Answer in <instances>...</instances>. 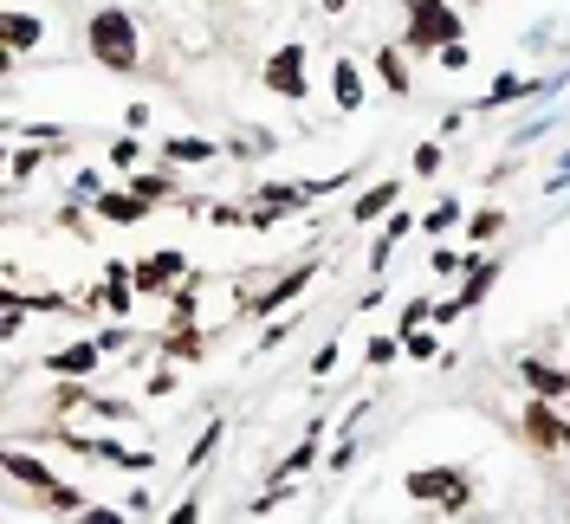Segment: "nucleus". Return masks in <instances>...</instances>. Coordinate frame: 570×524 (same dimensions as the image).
<instances>
[{"mask_svg": "<svg viewBox=\"0 0 570 524\" xmlns=\"http://www.w3.org/2000/svg\"><path fill=\"white\" fill-rule=\"evenodd\" d=\"M499 227H506V208H480L473 214V240H493Z\"/></svg>", "mask_w": 570, "mask_h": 524, "instance_id": "nucleus-24", "label": "nucleus"}, {"mask_svg": "<svg viewBox=\"0 0 570 524\" xmlns=\"http://www.w3.org/2000/svg\"><path fill=\"white\" fill-rule=\"evenodd\" d=\"M111 227H137V220H149V201L137 195V188H98V201H91Z\"/></svg>", "mask_w": 570, "mask_h": 524, "instance_id": "nucleus-7", "label": "nucleus"}, {"mask_svg": "<svg viewBox=\"0 0 570 524\" xmlns=\"http://www.w3.org/2000/svg\"><path fill=\"white\" fill-rule=\"evenodd\" d=\"M428 317H434V305H428V298H409V305H402V330L428 324Z\"/></svg>", "mask_w": 570, "mask_h": 524, "instance_id": "nucleus-28", "label": "nucleus"}, {"mask_svg": "<svg viewBox=\"0 0 570 524\" xmlns=\"http://www.w3.org/2000/svg\"><path fill=\"white\" fill-rule=\"evenodd\" d=\"M467 259L473 253H447V246H441V253H434V272H454V266H467Z\"/></svg>", "mask_w": 570, "mask_h": 524, "instance_id": "nucleus-35", "label": "nucleus"}, {"mask_svg": "<svg viewBox=\"0 0 570 524\" xmlns=\"http://www.w3.org/2000/svg\"><path fill=\"white\" fill-rule=\"evenodd\" d=\"M525 440H532L538 453H564V447H570V421L558 415V402H551V395L525 402Z\"/></svg>", "mask_w": 570, "mask_h": 524, "instance_id": "nucleus-4", "label": "nucleus"}, {"mask_svg": "<svg viewBox=\"0 0 570 524\" xmlns=\"http://www.w3.org/2000/svg\"><path fill=\"white\" fill-rule=\"evenodd\" d=\"M201 518V499H195V492H188V499L182 505H175V512H169V524H195Z\"/></svg>", "mask_w": 570, "mask_h": 524, "instance_id": "nucleus-31", "label": "nucleus"}, {"mask_svg": "<svg viewBox=\"0 0 570 524\" xmlns=\"http://www.w3.org/2000/svg\"><path fill=\"white\" fill-rule=\"evenodd\" d=\"M331 369H337V343H324V350L311 356V376H331Z\"/></svg>", "mask_w": 570, "mask_h": 524, "instance_id": "nucleus-32", "label": "nucleus"}, {"mask_svg": "<svg viewBox=\"0 0 570 524\" xmlns=\"http://www.w3.org/2000/svg\"><path fill=\"white\" fill-rule=\"evenodd\" d=\"M266 91L285 104H298L311 91V72H305V46H279L273 59H266Z\"/></svg>", "mask_w": 570, "mask_h": 524, "instance_id": "nucleus-3", "label": "nucleus"}, {"mask_svg": "<svg viewBox=\"0 0 570 524\" xmlns=\"http://www.w3.org/2000/svg\"><path fill=\"white\" fill-rule=\"evenodd\" d=\"M331 85H337V110H363V72H357V59H337Z\"/></svg>", "mask_w": 570, "mask_h": 524, "instance_id": "nucleus-14", "label": "nucleus"}, {"mask_svg": "<svg viewBox=\"0 0 570 524\" xmlns=\"http://www.w3.org/2000/svg\"><path fill=\"white\" fill-rule=\"evenodd\" d=\"M409 227H415V214H409V208H389V220H383V240L370 246V272H383V266H389V253H396V246L409 240Z\"/></svg>", "mask_w": 570, "mask_h": 524, "instance_id": "nucleus-12", "label": "nucleus"}, {"mask_svg": "<svg viewBox=\"0 0 570 524\" xmlns=\"http://www.w3.org/2000/svg\"><path fill=\"white\" fill-rule=\"evenodd\" d=\"M98 363H104V337H98V343H72V350L46 356V369H52V376H91Z\"/></svg>", "mask_w": 570, "mask_h": 524, "instance_id": "nucleus-11", "label": "nucleus"}, {"mask_svg": "<svg viewBox=\"0 0 570 524\" xmlns=\"http://www.w3.org/2000/svg\"><path fill=\"white\" fill-rule=\"evenodd\" d=\"M162 149H169V162H214V143H208V136H169Z\"/></svg>", "mask_w": 570, "mask_h": 524, "instance_id": "nucleus-17", "label": "nucleus"}, {"mask_svg": "<svg viewBox=\"0 0 570 524\" xmlns=\"http://www.w3.org/2000/svg\"><path fill=\"white\" fill-rule=\"evenodd\" d=\"M214 447H221V421H214V427H208V434H201V440H195V447H188V466H201V460H208V453H214Z\"/></svg>", "mask_w": 570, "mask_h": 524, "instance_id": "nucleus-27", "label": "nucleus"}, {"mask_svg": "<svg viewBox=\"0 0 570 524\" xmlns=\"http://www.w3.org/2000/svg\"><path fill=\"white\" fill-rule=\"evenodd\" d=\"M7 473L20 479V486H33V492H52V486H59V479H52L39 460H26V453H7Z\"/></svg>", "mask_w": 570, "mask_h": 524, "instance_id": "nucleus-16", "label": "nucleus"}, {"mask_svg": "<svg viewBox=\"0 0 570 524\" xmlns=\"http://www.w3.org/2000/svg\"><path fill=\"white\" fill-rule=\"evenodd\" d=\"M519 382L532 395H551V402H570V376L558 363H538V356H519Z\"/></svg>", "mask_w": 570, "mask_h": 524, "instance_id": "nucleus-8", "label": "nucleus"}, {"mask_svg": "<svg viewBox=\"0 0 570 524\" xmlns=\"http://www.w3.org/2000/svg\"><path fill=\"white\" fill-rule=\"evenodd\" d=\"M454 220H460V201H441V208H434V214H428V233H441V227H454Z\"/></svg>", "mask_w": 570, "mask_h": 524, "instance_id": "nucleus-30", "label": "nucleus"}, {"mask_svg": "<svg viewBox=\"0 0 570 524\" xmlns=\"http://www.w3.org/2000/svg\"><path fill=\"white\" fill-rule=\"evenodd\" d=\"M350 466H357V447H350V440H344V447L331 453V473H350Z\"/></svg>", "mask_w": 570, "mask_h": 524, "instance_id": "nucleus-33", "label": "nucleus"}, {"mask_svg": "<svg viewBox=\"0 0 570 524\" xmlns=\"http://www.w3.org/2000/svg\"><path fill=\"white\" fill-rule=\"evenodd\" d=\"M376 65H383L389 91H409V65H402V52H396V46H383V59H376Z\"/></svg>", "mask_w": 570, "mask_h": 524, "instance_id": "nucleus-21", "label": "nucleus"}, {"mask_svg": "<svg viewBox=\"0 0 570 524\" xmlns=\"http://www.w3.org/2000/svg\"><path fill=\"white\" fill-rule=\"evenodd\" d=\"M396 195H402V182H376L370 195H357V201H350V214H357V227H370V220H383L389 208H396Z\"/></svg>", "mask_w": 570, "mask_h": 524, "instance_id": "nucleus-13", "label": "nucleus"}, {"mask_svg": "<svg viewBox=\"0 0 570 524\" xmlns=\"http://www.w3.org/2000/svg\"><path fill=\"white\" fill-rule=\"evenodd\" d=\"M311 460H318V427H311V434H305V447H298V453H292V460H285V466H279V479H298V473H305V466H311Z\"/></svg>", "mask_w": 570, "mask_h": 524, "instance_id": "nucleus-20", "label": "nucleus"}, {"mask_svg": "<svg viewBox=\"0 0 570 524\" xmlns=\"http://www.w3.org/2000/svg\"><path fill=\"white\" fill-rule=\"evenodd\" d=\"M441 65H447V72H460V65H467V46H460V39H454V46H441Z\"/></svg>", "mask_w": 570, "mask_h": 524, "instance_id": "nucleus-34", "label": "nucleus"}, {"mask_svg": "<svg viewBox=\"0 0 570 524\" xmlns=\"http://www.w3.org/2000/svg\"><path fill=\"white\" fill-rule=\"evenodd\" d=\"M111 162H117V169H137V162H143V143H137V136H117V143H111Z\"/></svg>", "mask_w": 570, "mask_h": 524, "instance_id": "nucleus-23", "label": "nucleus"}, {"mask_svg": "<svg viewBox=\"0 0 570 524\" xmlns=\"http://www.w3.org/2000/svg\"><path fill=\"white\" fill-rule=\"evenodd\" d=\"M39 39H46V26H39L33 13H20V7L0 13V46H7V52H33Z\"/></svg>", "mask_w": 570, "mask_h": 524, "instance_id": "nucleus-10", "label": "nucleus"}, {"mask_svg": "<svg viewBox=\"0 0 570 524\" xmlns=\"http://www.w3.org/2000/svg\"><path fill=\"white\" fill-rule=\"evenodd\" d=\"M402 7H409V39H402L409 52L454 46V39H460V13L447 7V0H402Z\"/></svg>", "mask_w": 570, "mask_h": 524, "instance_id": "nucleus-2", "label": "nucleus"}, {"mask_svg": "<svg viewBox=\"0 0 570 524\" xmlns=\"http://www.w3.org/2000/svg\"><path fill=\"white\" fill-rule=\"evenodd\" d=\"M318 7H324V13H344V7H350V0H318Z\"/></svg>", "mask_w": 570, "mask_h": 524, "instance_id": "nucleus-36", "label": "nucleus"}, {"mask_svg": "<svg viewBox=\"0 0 570 524\" xmlns=\"http://www.w3.org/2000/svg\"><path fill=\"white\" fill-rule=\"evenodd\" d=\"M162 350H169V356H182V363H195V356L208 350V337H188V330H175V337L162 343Z\"/></svg>", "mask_w": 570, "mask_h": 524, "instance_id": "nucleus-22", "label": "nucleus"}, {"mask_svg": "<svg viewBox=\"0 0 570 524\" xmlns=\"http://www.w3.org/2000/svg\"><path fill=\"white\" fill-rule=\"evenodd\" d=\"M532 78H499V85H493V98H486V104H519V98H532Z\"/></svg>", "mask_w": 570, "mask_h": 524, "instance_id": "nucleus-19", "label": "nucleus"}, {"mask_svg": "<svg viewBox=\"0 0 570 524\" xmlns=\"http://www.w3.org/2000/svg\"><path fill=\"white\" fill-rule=\"evenodd\" d=\"M85 46H91V59H98V65H111V72H137V59H143L137 20H130L124 7H104L98 20L85 26Z\"/></svg>", "mask_w": 570, "mask_h": 524, "instance_id": "nucleus-1", "label": "nucleus"}, {"mask_svg": "<svg viewBox=\"0 0 570 524\" xmlns=\"http://www.w3.org/2000/svg\"><path fill=\"white\" fill-rule=\"evenodd\" d=\"M434 169H441V143H422L415 149V175H434Z\"/></svg>", "mask_w": 570, "mask_h": 524, "instance_id": "nucleus-29", "label": "nucleus"}, {"mask_svg": "<svg viewBox=\"0 0 570 524\" xmlns=\"http://www.w3.org/2000/svg\"><path fill=\"white\" fill-rule=\"evenodd\" d=\"M311 279H318V266H311V259H305V266H298V272H285V279L273 285V292H260V298H253V305H247V311H253V317H266V311H279V305H292V298H298V292H305V285H311Z\"/></svg>", "mask_w": 570, "mask_h": 524, "instance_id": "nucleus-9", "label": "nucleus"}, {"mask_svg": "<svg viewBox=\"0 0 570 524\" xmlns=\"http://www.w3.org/2000/svg\"><path fill=\"white\" fill-rule=\"evenodd\" d=\"M409 499H434L441 512H460L467 479H460V466H428V473H409Z\"/></svg>", "mask_w": 570, "mask_h": 524, "instance_id": "nucleus-5", "label": "nucleus"}, {"mask_svg": "<svg viewBox=\"0 0 570 524\" xmlns=\"http://www.w3.org/2000/svg\"><path fill=\"white\" fill-rule=\"evenodd\" d=\"M493 285H499V259H486V266H473V279L460 285V298H454V305H460V311H473L486 292H493Z\"/></svg>", "mask_w": 570, "mask_h": 524, "instance_id": "nucleus-15", "label": "nucleus"}, {"mask_svg": "<svg viewBox=\"0 0 570 524\" xmlns=\"http://www.w3.org/2000/svg\"><path fill=\"white\" fill-rule=\"evenodd\" d=\"M402 343H409V356H415V363H441V343H434V330L415 324V330H402Z\"/></svg>", "mask_w": 570, "mask_h": 524, "instance_id": "nucleus-18", "label": "nucleus"}, {"mask_svg": "<svg viewBox=\"0 0 570 524\" xmlns=\"http://www.w3.org/2000/svg\"><path fill=\"white\" fill-rule=\"evenodd\" d=\"M130 188H137V195L149 201V208H162V201H169V182H162V175H137Z\"/></svg>", "mask_w": 570, "mask_h": 524, "instance_id": "nucleus-25", "label": "nucleus"}, {"mask_svg": "<svg viewBox=\"0 0 570 524\" xmlns=\"http://www.w3.org/2000/svg\"><path fill=\"white\" fill-rule=\"evenodd\" d=\"M363 363H376V369L396 363V343H389V337H370V343H363Z\"/></svg>", "mask_w": 570, "mask_h": 524, "instance_id": "nucleus-26", "label": "nucleus"}, {"mask_svg": "<svg viewBox=\"0 0 570 524\" xmlns=\"http://www.w3.org/2000/svg\"><path fill=\"white\" fill-rule=\"evenodd\" d=\"M130 279H137V292H162V285L188 279V253H175V246H162V253H156V259H143V266L130 272Z\"/></svg>", "mask_w": 570, "mask_h": 524, "instance_id": "nucleus-6", "label": "nucleus"}]
</instances>
